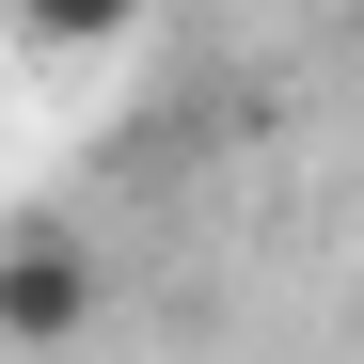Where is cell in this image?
I'll return each instance as SVG.
<instances>
[{"label":"cell","mask_w":364,"mask_h":364,"mask_svg":"<svg viewBox=\"0 0 364 364\" xmlns=\"http://www.w3.org/2000/svg\"><path fill=\"white\" fill-rule=\"evenodd\" d=\"M95 317V254L80 237H0V333L16 348H64Z\"/></svg>","instance_id":"6da1fadb"},{"label":"cell","mask_w":364,"mask_h":364,"mask_svg":"<svg viewBox=\"0 0 364 364\" xmlns=\"http://www.w3.org/2000/svg\"><path fill=\"white\" fill-rule=\"evenodd\" d=\"M0 32H32V48H111V32H143V0H0Z\"/></svg>","instance_id":"7a4b0ae2"}]
</instances>
